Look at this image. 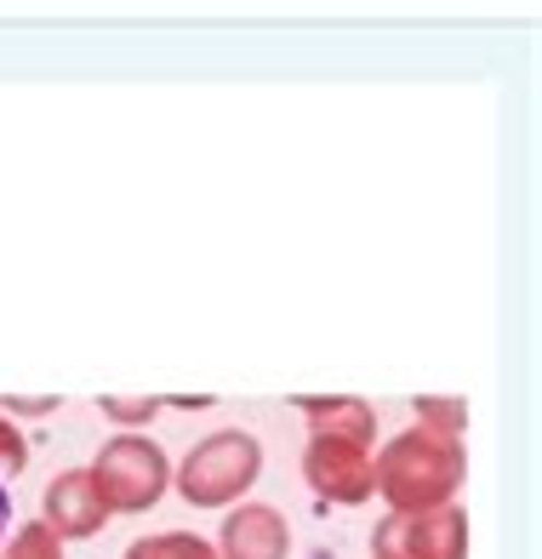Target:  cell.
Returning a JSON list of instances; mask_svg holds the SVG:
<instances>
[{
	"mask_svg": "<svg viewBox=\"0 0 542 559\" xmlns=\"http://www.w3.org/2000/svg\"><path fill=\"white\" fill-rule=\"evenodd\" d=\"M303 423H308V440H343L360 451H372V440H377V412L354 394L303 400Z\"/></svg>",
	"mask_w": 542,
	"mask_h": 559,
	"instance_id": "ba28073f",
	"label": "cell"
},
{
	"mask_svg": "<svg viewBox=\"0 0 542 559\" xmlns=\"http://www.w3.org/2000/svg\"><path fill=\"white\" fill-rule=\"evenodd\" d=\"M292 554V525L269 502H240L217 531V559H286Z\"/></svg>",
	"mask_w": 542,
	"mask_h": 559,
	"instance_id": "52a82bcc",
	"label": "cell"
},
{
	"mask_svg": "<svg viewBox=\"0 0 542 559\" xmlns=\"http://www.w3.org/2000/svg\"><path fill=\"white\" fill-rule=\"evenodd\" d=\"M103 520H109V508H103V497H97V486H92L86 468H63V474L46 486V497H40V525H46L58 543L97 537Z\"/></svg>",
	"mask_w": 542,
	"mask_h": 559,
	"instance_id": "8992f818",
	"label": "cell"
},
{
	"mask_svg": "<svg viewBox=\"0 0 542 559\" xmlns=\"http://www.w3.org/2000/svg\"><path fill=\"white\" fill-rule=\"evenodd\" d=\"M0 559H63V543L51 537L40 520H30V525H17V531H12V548L0 554Z\"/></svg>",
	"mask_w": 542,
	"mask_h": 559,
	"instance_id": "30bf717a",
	"label": "cell"
},
{
	"mask_svg": "<svg viewBox=\"0 0 542 559\" xmlns=\"http://www.w3.org/2000/svg\"><path fill=\"white\" fill-rule=\"evenodd\" d=\"M126 559H217L212 543L189 537V531H166V537H143L126 548Z\"/></svg>",
	"mask_w": 542,
	"mask_h": 559,
	"instance_id": "9c48e42d",
	"label": "cell"
},
{
	"mask_svg": "<svg viewBox=\"0 0 542 559\" xmlns=\"http://www.w3.org/2000/svg\"><path fill=\"white\" fill-rule=\"evenodd\" d=\"M58 412V400H0V417H46Z\"/></svg>",
	"mask_w": 542,
	"mask_h": 559,
	"instance_id": "5bb4252c",
	"label": "cell"
},
{
	"mask_svg": "<svg viewBox=\"0 0 542 559\" xmlns=\"http://www.w3.org/2000/svg\"><path fill=\"white\" fill-rule=\"evenodd\" d=\"M469 474L462 440H446L434 428H405L372 456V486L389 497L394 514H423V508H446Z\"/></svg>",
	"mask_w": 542,
	"mask_h": 559,
	"instance_id": "6da1fadb",
	"label": "cell"
},
{
	"mask_svg": "<svg viewBox=\"0 0 542 559\" xmlns=\"http://www.w3.org/2000/svg\"><path fill=\"white\" fill-rule=\"evenodd\" d=\"M23 468H30V440H23V428L12 417H0V486Z\"/></svg>",
	"mask_w": 542,
	"mask_h": 559,
	"instance_id": "8fae6325",
	"label": "cell"
},
{
	"mask_svg": "<svg viewBox=\"0 0 542 559\" xmlns=\"http://www.w3.org/2000/svg\"><path fill=\"white\" fill-rule=\"evenodd\" d=\"M303 479L315 486L320 502H338V508H360V502L377 497V486H372V451L343 445V440H308Z\"/></svg>",
	"mask_w": 542,
	"mask_h": 559,
	"instance_id": "5b68a950",
	"label": "cell"
},
{
	"mask_svg": "<svg viewBox=\"0 0 542 559\" xmlns=\"http://www.w3.org/2000/svg\"><path fill=\"white\" fill-rule=\"evenodd\" d=\"M97 412L109 417V423H126V435H132L138 423L161 417V400H97Z\"/></svg>",
	"mask_w": 542,
	"mask_h": 559,
	"instance_id": "4fadbf2b",
	"label": "cell"
},
{
	"mask_svg": "<svg viewBox=\"0 0 542 559\" xmlns=\"http://www.w3.org/2000/svg\"><path fill=\"white\" fill-rule=\"evenodd\" d=\"M417 417H423V428H434V435H446V440H457L462 423H469V412H462V405H451V400H423Z\"/></svg>",
	"mask_w": 542,
	"mask_h": 559,
	"instance_id": "7c38bea8",
	"label": "cell"
},
{
	"mask_svg": "<svg viewBox=\"0 0 542 559\" xmlns=\"http://www.w3.org/2000/svg\"><path fill=\"white\" fill-rule=\"evenodd\" d=\"M372 559H469V514L457 502L389 514L372 531Z\"/></svg>",
	"mask_w": 542,
	"mask_h": 559,
	"instance_id": "277c9868",
	"label": "cell"
},
{
	"mask_svg": "<svg viewBox=\"0 0 542 559\" xmlns=\"http://www.w3.org/2000/svg\"><path fill=\"white\" fill-rule=\"evenodd\" d=\"M7 520H12V497H7V486H0V531H7Z\"/></svg>",
	"mask_w": 542,
	"mask_h": 559,
	"instance_id": "9a60e30c",
	"label": "cell"
},
{
	"mask_svg": "<svg viewBox=\"0 0 542 559\" xmlns=\"http://www.w3.org/2000/svg\"><path fill=\"white\" fill-rule=\"evenodd\" d=\"M257 474H263V440L251 428H217L184 456L177 491L189 508H228L246 486H257Z\"/></svg>",
	"mask_w": 542,
	"mask_h": 559,
	"instance_id": "7a4b0ae2",
	"label": "cell"
},
{
	"mask_svg": "<svg viewBox=\"0 0 542 559\" xmlns=\"http://www.w3.org/2000/svg\"><path fill=\"white\" fill-rule=\"evenodd\" d=\"M86 474H92V486H97L109 514H143V508H154L172 486V463L149 435H115L97 451V463Z\"/></svg>",
	"mask_w": 542,
	"mask_h": 559,
	"instance_id": "3957f363",
	"label": "cell"
}]
</instances>
